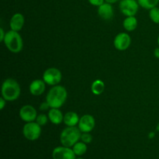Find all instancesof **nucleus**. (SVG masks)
Returning a JSON list of instances; mask_svg holds the SVG:
<instances>
[{"label": "nucleus", "instance_id": "0eeeda50", "mask_svg": "<svg viewBox=\"0 0 159 159\" xmlns=\"http://www.w3.org/2000/svg\"><path fill=\"white\" fill-rule=\"evenodd\" d=\"M139 6L138 0H120L119 4L120 10L126 16H134Z\"/></svg>", "mask_w": 159, "mask_h": 159}, {"label": "nucleus", "instance_id": "412c9836", "mask_svg": "<svg viewBox=\"0 0 159 159\" xmlns=\"http://www.w3.org/2000/svg\"><path fill=\"white\" fill-rule=\"evenodd\" d=\"M149 17L153 23L159 24V8L155 6L149 9Z\"/></svg>", "mask_w": 159, "mask_h": 159}, {"label": "nucleus", "instance_id": "b1692460", "mask_svg": "<svg viewBox=\"0 0 159 159\" xmlns=\"http://www.w3.org/2000/svg\"><path fill=\"white\" fill-rule=\"evenodd\" d=\"M88 1L92 6H96V7H99L105 2V0H88Z\"/></svg>", "mask_w": 159, "mask_h": 159}, {"label": "nucleus", "instance_id": "393cba45", "mask_svg": "<svg viewBox=\"0 0 159 159\" xmlns=\"http://www.w3.org/2000/svg\"><path fill=\"white\" fill-rule=\"evenodd\" d=\"M40 111H46V110H48L49 109H51V107H50L49 104L48 103V102L47 101H45V102H41L40 105Z\"/></svg>", "mask_w": 159, "mask_h": 159}, {"label": "nucleus", "instance_id": "dca6fc26", "mask_svg": "<svg viewBox=\"0 0 159 159\" xmlns=\"http://www.w3.org/2000/svg\"><path fill=\"white\" fill-rule=\"evenodd\" d=\"M79 115L73 111H69L64 115L63 123L67 127H76L79 122Z\"/></svg>", "mask_w": 159, "mask_h": 159}, {"label": "nucleus", "instance_id": "2eb2a0df", "mask_svg": "<svg viewBox=\"0 0 159 159\" xmlns=\"http://www.w3.org/2000/svg\"><path fill=\"white\" fill-rule=\"evenodd\" d=\"M49 120L54 125H59L64 120V114L58 108H51L48 111Z\"/></svg>", "mask_w": 159, "mask_h": 159}, {"label": "nucleus", "instance_id": "9b49d317", "mask_svg": "<svg viewBox=\"0 0 159 159\" xmlns=\"http://www.w3.org/2000/svg\"><path fill=\"white\" fill-rule=\"evenodd\" d=\"M53 159H75L76 155L71 148L59 146L52 152Z\"/></svg>", "mask_w": 159, "mask_h": 159}, {"label": "nucleus", "instance_id": "6ab92c4d", "mask_svg": "<svg viewBox=\"0 0 159 159\" xmlns=\"http://www.w3.org/2000/svg\"><path fill=\"white\" fill-rule=\"evenodd\" d=\"M72 150L74 152V153L75 154L76 156L81 157L82 155H85L87 152V150H88V148H87V144L81 141H78L72 148Z\"/></svg>", "mask_w": 159, "mask_h": 159}, {"label": "nucleus", "instance_id": "4be33fe9", "mask_svg": "<svg viewBox=\"0 0 159 159\" xmlns=\"http://www.w3.org/2000/svg\"><path fill=\"white\" fill-rule=\"evenodd\" d=\"M48 120H49V118H48V116H47L46 114H43V113H41V114H38L37 116V119H36V122L40 126H44L48 124Z\"/></svg>", "mask_w": 159, "mask_h": 159}, {"label": "nucleus", "instance_id": "f8f14e48", "mask_svg": "<svg viewBox=\"0 0 159 159\" xmlns=\"http://www.w3.org/2000/svg\"><path fill=\"white\" fill-rule=\"evenodd\" d=\"M97 12L99 16L104 20H110L114 15V10L112 4L106 2L98 7Z\"/></svg>", "mask_w": 159, "mask_h": 159}, {"label": "nucleus", "instance_id": "a878e982", "mask_svg": "<svg viewBox=\"0 0 159 159\" xmlns=\"http://www.w3.org/2000/svg\"><path fill=\"white\" fill-rule=\"evenodd\" d=\"M6 102H7V101H6L2 96L0 98V110H2L3 109L5 108V107L6 106Z\"/></svg>", "mask_w": 159, "mask_h": 159}, {"label": "nucleus", "instance_id": "473e14b6", "mask_svg": "<svg viewBox=\"0 0 159 159\" xmlns=\"http://www.w3.org/2000/svg\"><path fill=\"white\" fill-rule=\"evenodd\" d=\"M75 159H83V158H75Z\"/></svg>", "mask_w": 159, "mask_h": 159}, {"label": "nucleus", "instance_id": "20e7f679", "mask_svg": "<svg viewBox=\"0 0 159 159\" xmlns=\"http://www.w3.org/2000/svg\"><path fill=\"white\" fill-rule=\"evenodd\" d=\"M82 132L78 127H67L60 134V142L63 146L72 148L80 141Z\"/></svg>", "mask_w": 159, "mask_h": 159}, {"label": "nucleus", "instance_id": "7c9ffc66", "mask_svg": "<svg viewBox=\"0 0 159 159\" xmlns=\"http://www.w3.org/2000/svg\"><path fill=\"white\" fill-rule=\"evenodd\" d=\"M156 130H158V131L159 132V124H158V125H157V127H156Z\"/></svg>", "mask_w": 159, "mask_h": 159}, {"label": "nucleus", "instance_id": "6e6552de", "mask_svg": "<svg viewBox=\"0 0 159 159\" xmlns=\"http://www.w3.org/2000/svg\"><path fill=\"white\" fill-rule=\"evenodd\" d=\"M131 44V37L127 33H120L115 37L113 45L116 50L120 51H126Z\"/></svg>", "mask_w": 159, "mask_h": 159}, {"label": "nucleus", "instance_id": "4468645a", "mask_svg": "<svg viewBox=\"0 0 159 159\" xmlns=\"http://www.w3.org/2000/svg\"><path fill=\"white\" fill-rule=\"evenodd\" d=\"M25 24V17L23 14L17 12L15 13L10 19L9 21V27L10 30L20 32L23 28Z\"/></svg>", "mask_w": 159, "mask_h": 159}, {"label": "nucleus", "instance_id": "ddd939ff", "mask_svg": "<svg viewBox=\"0 0 159 159\" xmlns=\"http://www.w3.org/2000/svg\"><path fill=\"white\" fill-rule=\"evenodd\" d=\"M46 85L47 84L45 83L43 79H35L30 84V93L33 96H40L45 92Z\"/></svg>", "mask_w": 159, "mask_h": 159}, {"label": "nucleus", "instance_id": "f257e3e1", "mask_svg": "<svg viewBox=\"0 0 159 159\" xmlns=\"http://www.w3.org/2000/svg\"><path fill=\"white\" fill-rule=\"evenodd\" d=\"M68 92L62 85H54L51 87L46 96V101L51 108L60 109L66 102Z\"/></svg>", "mask_w": 159, "mask_h": 159}, {"label": "nucleus", "instance_id": "f03ea898", "mask_svg": "<svg viewBox=\"0 0 159 159\" xmlns=\"http://www.w3.org/2000/svg\"><path fill=\"white\" fill-rule=\"evenodd\" d=\"M1 92L2 96L7 102H12L19 99L21 93V89L16 79L9 78L2 82Z\"/></svg>", "mask_w": 159, "mask_h": 159}, {"label": "nucleus", "instance_id": "1a4fd4ad", "mask_svg": "<svg viewBox=\"0 0 159 159\" xmlns=\"http://www.w3.org/2000/svg\"><path fill=\"white\" fill-rule=\"evenodd\" d=\"M96 126V120L90 114H85L81 116L78 127L82 133H90Z\"/></svg>", "mask_w": 159, "mask_h": 159}, {"label": "nucleus", "instance_id": "f3484780", "mask_svg": "<svg viewBox=\"0 0 159 159\" xmlns=\"http://www.w3.org/2000/svg\"><path fill=\"white\" fill-rule=\"evenodd\" d=\"M138 20L135 16H127L123 22V26L126 30L128 32H132L138 27Z\"/></svg>", "mask_w": 159, "mask_h": 159}, {"label": "nucleus", "instance_id": "7ed1b4c3", "mask_svg": "<svg viewBox=\"0 0 159 159\" xmlns=\"http://www.w3.org/2000/svg\"><path fill=\"white\" fill-rule=\"evenodd\" d=\"M3 43L7 49L14 54L20 53L23 48V40L21 35L19 32L12 30L6 33Z\"/></svg>", "mask_w": 159, "mask_h": 159}, {"label": "nucleus", "instance_id": "bb28decb", "mask_svg": "<svg viewBox=\"0 0 159 159\" xmlns=\"http://www.w3.org/2000/svg\"><path fill=\"white\" fill-rule=\"evenodd\" d=\"M5 36H6V33H5L4 29L3 28H0V41L3 42L5 38Z\"/></svg>", "mask_w": 159, "mask_h": 159}, {"label": "nucleus", "instance_id": "5701e85b", "mask_svg": "<svg viewBox=\"0 0 159 159\" xmlns=\"http://www.w3.org/2000/svg\"><path fill=\"white\" fill-rule=\"evenodd\" d=\"M80 141L87 144H90L93 141V136L90 133H82Z\"/></svg>", "mask_w": 159, "mask_h": 159}, {"label": "nucleus", "instance_id": "39448f33", "mask_svg": "<svg viewBox=\"0 0 159 159\" xmlns=\"http://www.w3.org/2000/svg\"><path fill=\"white\" fill-rule=\"evenodd\" d=\"M41 126L36 121L26 123L23 127V135L26 140L30 141H36L41 135Z\"/></svg>", "mask_w": 159, "mask_h": 159}, {"label": "nucleus", "instance_id": "2f4dec72", "mask_svg": "<svg viewBox=\"0 0 159 159\" xmlns=\"http://www.w3.org/2000/svg\"><path fill=\"white\" fill-rule=\"evenodd\" d=\"M158 47H159V35H158Z\"/></svg>", "mask_w": 159, "mask_h": 159}, {"label": "nucleus", "instance_id": "aec40b11", "mask_svg": "<svg viewBox=\"0 0 159 159\" xmlns=\"http://www.w3.org/2000/svg\"><path fill=\"white\" fill-rule=\"evenodd\" d=\"M138 2L141 7L148 10L158 6L159 3V0H138Z\"/></svg>", "mask_w": 159, "mask_h": 159}, {"label": "nucleus", "instance_id": "9d476101", "mask_svg": "<svg viewBox=\"0 0 159 159\" xmlns=\"http://www.w3.org/2000/svg\"><path fill=\"white\" fill-rule=\"evenodd\" d=\"M37 111L33 106L24 105L20 108L19 116L20 119L26 123L35 121L37 116Z\"/></svg>", "mask_w": 159, "mask_h": 159}, {"label": "nucleus", "instance_id": "a211bd4d", "mask_svg": "<svg viewBox=\"0 0 159 159\" xmlns=\"http://www.w3.org/2000/svg\"><path fill=\"white\" fill-rule=\"evenodd\" d=\"M105 90V83L101 79H96L92 83L91 91L96 96H99Z\"/></svg>", "mask_w": 159, "mask_h": 159}, {"label": "nucleus", "instance_id": "423d86ee", "mask_svg": "<svg viewBox=\"0 0 159 159\" xmlns=\"http://www.w3.org/2000/svg\"><path fill=\"white\" fill-rule=\"evenodd\" d=\"M43 79L48 85L54 86L58 85L62 79V73L58 68L52 67L45 70L43 74Z\"/></svg>", "mask_w": 159, "mask_h": 159}, {"label": "nucleus", "instance_id": "c756f323", "mask_svg": "<svg viewBox=\"0 0 159 159\" xmlns=\"http://www.w3.org/2000/svg\"><path fill=\"white\" fill-rule=\"evenodd\" d=\"M154 137H155V133H154V132H151V133L148 134L149 138H153Z\"/></svg>", "mask_w": 159, "mask_h": 159}, {"label": "nucleus", "instance_id": "cd10ccee", "mask_svg": "<svg viewBox=\"0 0 159 159\" xmlns=\"http://www.w3.org/2000/svg\"><path fill=\"white\" fill-rule=\"evenodd\" d=\"M154 55H155V57L156 58L159 59V47L155 49V51H154Z\"/></svg>", "mask_w": 159, "mask_h": 159}, {"label": "nucleus", "instance_id": "c85d7f7f", "mask_svg": "<svg viewBox=\"0 0 159 159\" xmlns=\"http://www.w3.org/2000/svg\"><path fill=\"white\" fill-rule=\"evenodd\" d=\"M118 1H120V0H105L106 2L110 3V4H113V3H116V2H117Z\"/></svg>", "mask_w": 159, "mask_h": 159}]
</instances>
